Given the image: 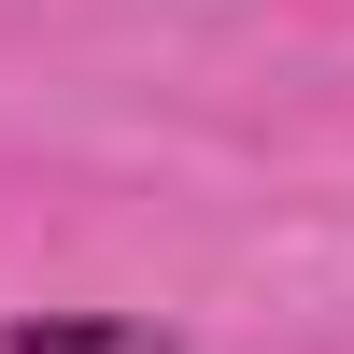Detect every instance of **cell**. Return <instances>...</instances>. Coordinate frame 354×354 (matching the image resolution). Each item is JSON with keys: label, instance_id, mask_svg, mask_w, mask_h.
Here are the masks:
<instances>
[{"label": "cell", "instance_id": "1", "mask_svg": "<svg viewBox=\"0 0 354 354\" xmlns=\"http://www.w3.org/2000/svg\"><path fill=\"white\" fill-rule=\"evenodd\" d=\"M0 354H170L156 326H113V312H15Z\"/></svg>", "mask_w": 354, "mask_h": 354}]
</instances>
